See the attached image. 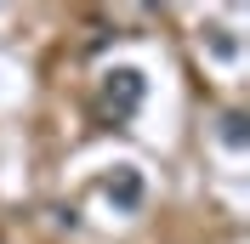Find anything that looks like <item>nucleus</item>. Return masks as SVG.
<instances>
[{
	"label": "nucleus",
	"mask_w": 250,
	"mask_h": 244,
	"mask_svg": "<svg viewBox=\"0 0 250 244\" xmlns=\"http://www.w3.org/2000/svg\"><path fill=\"white\" fill-rule=\"evenodd\" d=\"M142 102V74L137 68H114V74H103V108H108L114 120H131Z\"/></svg>",
	"instance_id": "nucleus-1"
},
{
	"label": "nucleus",
	"mask_w": 250,
	"mask_h": 244,
	"mask_svg": "<svg viewBox=\"0 0 250 244\" xmlns=\"http://www.w3.org/2000/svg\"><path fill=\"white\" fill-rule=\"evenodd\" d=\"M108 199L120 204V210H137V204H142V176H137V170H114V176H108Z\"/></svg>",
	"instance_id": "nucleus-2"
},
{
	"label": "nucleus",
	"mask_w": 250,
	"mask_h": 244,
	"mask_svg": "<svg viewBox=\"0 0 250 244\" xmlns=\"http://www.w3.org/2000/svg\"><path fill=\"white\" fill-rule=\"evenodd\" d=\"M222 142L228 148H245V114H222Z\"/></svg>",
	"instance_id": "nucleus-3"
}]
</instances>
